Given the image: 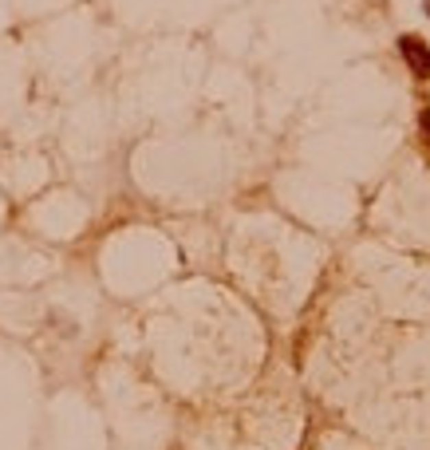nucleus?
I'll list each match as a JSON object with an SVG mask.
<instances>
[{
    "label": "nucleus",
    "instance_id": "nucleus-1",
    "mask_svg": "<svg viewBox=\"0 0 430 450\" xmlns=\"http://www.w3.org/2000/svg\"><path fill=\"white\" fill-rule=\"evenodd\" d=\"M398 51H403V60L411 64L414 75L430 80V48L418 40V36H403V40H398Z\"/></svg>",
    "mask_w": 430,
    "mask_h": 450
},
{
    "label": "nucleus",
    "instance_id": "nucleus-2",
    "mask_svg": "<svg viewBox=\"0 0 430 450\" xmlns=\"http://www.w3.org/2000/svg\"><path fill=\"white\" fill-rule=\"evenodd\" d=\"M422 139L430 143V111H422Z\"/></svg>",
    "mask_w": 430,
    "mask_h": 450
}]
</instances>
